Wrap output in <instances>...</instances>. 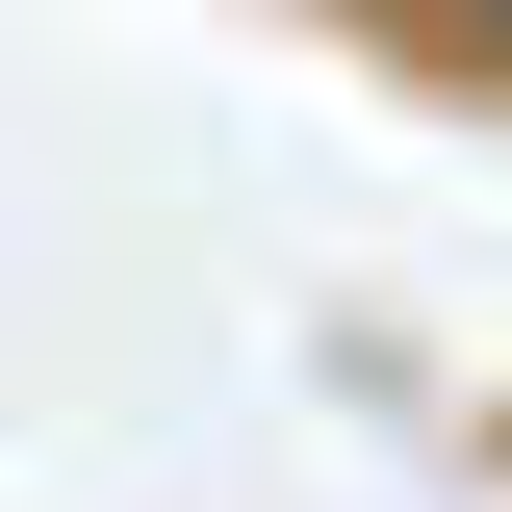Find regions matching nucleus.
<instances>
[{
	"mask_svg": "<svg viewBox=\"0 0 512 512\" xmlns=\"http://www.w3.org/2000/svg\"><path fill=\"white\" fill-rule=\"evenodd\" d=\"M461 26H487V52H512V0H461Z\"/></svg>",
	"mask_w": 512,
	"mask_h": 512,
	"instance_id": "nucleus-1",
	"label": "nucleus"
}]
</instances>
